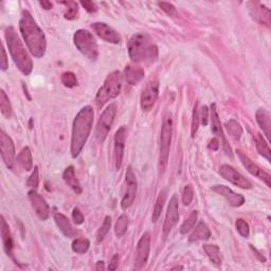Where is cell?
<instances>
[{"instance_id":"obj_1","label":"cell","mask_w":271,"mask_h":271,"mask_svg":"<svg viewBox=\"0 0 271 271\" xmlns=\"http://www.w3.org/2000/svg\"><path fill=\"white\" fill-rule=\"evenodd\" d=\"M19 30L29 51L37 58L43 57L47 49L45 33L34 20L29 11L24 10L22 12V18L19 20Z\"/></svg>"},{"instance_id":"obj_2","label":"cell","mask_w":271,"mask_h":271,"mask_svg":"<svg viewBox=\"0 0 271 271\" xmlns=\"http://www.w3.org/2000/svg\"><path fill=\"white\" fill-rule=\"evenodd\" d=\"M94 111L90 105L84 106L73 120L71 136V156L77 158L83 151L87 139L92 131Z\"/></svg>"},{"instance_id":"obj_3","label":"cell","mask_w":271,"mask_h":271,"mask_svg":"<svg viewBox=\"0 0 271 271\" xmlns=\"http://www.w3.org/2000/svg\"><path fill=\"white\" fill-rule=\"evenodd\" d=\"M127 49L131 59L136 64H152L158 58L157 46L145 33H137L133 35L127 44Z\"/></svg>"},{"instance_id":"obj_4","label":"cell","mask_w":271,"mask_h":271,"mask_svg":"<svg viewBox=\"0 0 271 271\" xmlns=\"http://www.w3.org/2000/svg\"><path fill=\"white\" fill-rule=\"evenodd\" d=\"M4 35L6 45H8L10 54L15 65L23 74L29 76L33 69V62L29 53L27 52L24 44L22 43V40L17 35L15 29L11 26L8 27L4 31Z\"/></svg>"},{"instance_id":"obj_5","label":"cell","mask_w":271,"mask_h":271,"mask_svg":"<svg viewBox=\"0 0 271 271\" xmlns=\"http://www.w3.org/2000/svg\"><path fill=\"white\" fill-rule=\"evenodd\" d=\"M122 74L120 71H113L105 80V82L102 86L98 93L94 103L98 108L103 107L107 102L116 99L122 89Z\"/></svg>"},{"instance_id":"obj_6","label":"cell","mask_w":271,"mask_h":271,"mask_svg":"<svg viewBox=\"0 0 271 271\" xmlns=\"http://www.w3.org/2000/svg\"><path fill=\"white\" fill-rule=\"evenodd\" d=\"M173 135V118L171 113H166L163 121H162L161 127V137H160V156H159V168L160 172H164L167 165L169 148H171Z\"/></svg>"},{"instance_id":"obj_7","label":"cell","mask_w":271,"mask_h":271,"mask_svg":"<svg viewBox=\"0 0 271 271\" xmlns=\"http://www.w3.org/2000/svg\"><path fill=\"white\" fill-rule=\"evenodd\" d=\"M73 42L78 50L82 54H84L85 56L92 60L98 58L99 48L97 40L89 31L84 29L77 31L74 33Z\"/></svg>"},{"instance_id":"obj_8","label":"cell","mask_w":271,"mask_h":271,"mask_svg":"<svg viewBox=\"0 0 271 271\" xmlns=\"http://www.w3.org/2000/svg\"><path fill=\"white\" fill-rule=\"evenodd\" d=\"M117 113V104L111 103L106 107V109L101 114L96 127V138L100 142H104L106 137L109 134L112 126L114 117Z\"/></svg>"},{"instance_id":"obj_9","label":"cell","mask_w":271,"mask_h":271,"mask_svg":"<svg viewBox=\"0 0 271 271\" xmlns=\"http://www.w3.org/2000/svg\"><path fill=\"white\" fill-rule=\"evenodd\" d=\"M136 195H137V177H136L133 167L128 166L125 176L124 195L121 200V208L123 210L130 208L134 203Z\"/></svg>"},{"instance_id":"obj_10","label":"cell","mask_w":271,"mask_h":271,"mask_svg":"<svg viewBox=\"0 0 271 271\" xmlns=\"http://www.w3.org/2000/svg\"><path fill=\"white\" fill-rule=\"evenodd\" d=\"M150 250H151V234L148 232H145L141 236V239L138 242L137 251H136V256H135V269L140 270L146 265L148 256H150Z\"/></svg>"},{"instance_id":"obj_11","label":"cell","mask_w":271,"mask_h":271,"mask_svg":"<svg viewBox=\"0 0 271 271\" xmlns=\"http://www.w3.org/2000/svg\"><path fill=\"white\" fill-rule=\"evenodd\" d=\"M159 93V81L155 80L148 83L141 94V108L142 110L148 112L152 110Z\"/></svg>"},{"instance_id":"obj_12","label":"cell","mask_w":271,"mask_h":271,"mask_svg":"<svg viewBox=\"0 0 271 271\" xmlns=\"http://www.w3.org/2000/svg\"><path fill=\"white\" fill-rule=\"evenodd\" d=\"M219 174L221 175L222 178H225L226 180L230 181L231 184L241 189L249 190L252 188L251 182H250L246 177H244L241 173L237 172L236 169L231 165H228V164L221 165L219 168Z\"/></svg>"},{"instance_id":"obj_13","label":"cell","mask_w":271,"mask_h":271,"mask_svg":"<svg viewBox=\"0 0 271 271\" xmlns=\"http://www.w3.org/2000/svg\"><path fill=\"white\" fill-rule=\"evenodd\" d=\"M179 219V202L176 195H173L169 200L167 211L165 215V220L163 223V236L166 237L172 229L175 227Z\"/></svg>"},{"instance_id":"obj_14","label":"cell","mask_w":271,"mask_h":271,"mask_svg":"<svg viewBox=\"0 0 271 271\" xmlns=\"http://www.w3.org/2000/svg\"><path fill=\"white\" fill-rule=\"evenodd\" d=\"M0 147H1V158L5 165L13 168L15 161V145L12 138L3 131L0 133Z\"/></svg>"},{"instance_id":"obj_15","label":"cell","mask_w":271,"mask_h":271,"mask_svg":"<svg viewBox=\"0 0 271 271\" xmlns=\"http://www.w3.org/2000/svg\"><path fill=\"white\" fill-rule=\"evenodd\" d=\"M236 153H237V155H239V157L242 161L243 165L246 167L247 171L251 175L255 176V177L263 180L266 184V186L268 188H270L271 187V185H270V180H271L270 175L267 172L264 171V169L261 168L256 163H254V162L251 159H250L248 156H246L245 154H244L243 152L237 151Z\"/></svg>"},{"instance_id":"obj_16","label":"cell","mask_w":271,"mask_h":271,"mask_svg":"<svg viewBox=\"0 0 271 271\" xmlns=\"http://www.w3.org/2000/svg\"><path fill=\"white\" fill-rule=\"evenodd\" d=\"M29 200L32 205V208L35 211L36 215L39 217V219L46 220L49 218L50 216V207L47 201L43 198L42 195H39L35 190H32L28 193Z\"/></svg>"},{"instance_id":"obj_17","label":"cell","mask_w":271,"mask_h":271,"mask_svg":"<svg viewBox=\"0 0 271 271\" xmlns=\"http://www.w3.org/2000/svg\"><path fill=\"white\" fill-rule=\"evenodd\" d=\"M126 137L127 128L125 126H121L114 135V164H116L117 169L121 168L122 162H123Z\"/></svg>"},{"instance_id":"obj_18","label":"cell","mask_w":271,"mask_h":271,"mask_svg":"<svg viewBox=\"0 0 271 271\" xmlns=\"http://www.w3.org/2000/svg\"><path fill=\"white\" fill-rule=\"evenodd\" d=\"M92 29L97 35L107 43L110 44H120L121 36L120 34L112 29L110 26H108L104 23H96L92 25Z\"/></svg>"},{"instance_id":"obj_19","label":"cell","mask_w":271,"mask_h":271,"mask_svg":"<svg viewBox=\"0 0 271 271\" xmlns=\"http://www.w3.org/2000/svg\"><path fill=\"white\" fill-rule=\"evenodd\" d=\"M211 114H212V119H211L212 120V133L215 136H217V138L220 139V141L222 142L223 150H225L226 154L228 156H230V157H232V150H231V147H230L228 141L225 137V134H223V132H222L221 123H220L218 112H217V109H216L215 104L211 105Z\"/></svg>"},{"instance_id":"obj_20","label":"cell","mask_w":271,"mask_h":271,"mask_svg":"<svg viewBox=\"0 0 271 271\" xmlns=\"http://www.w3.org/2000/svg\"><path fill=\"white\" fill-rule=\"evenodd\" d=\"M212 190L217 194L223 196L229 202V205L234 208H239L245 202V197L243 195L234 193L231 189L226 186H214L212 187Z\"/></svg>"},{"instance_id":"obj_21","label":"cell","mask_w":271,"mask_h":271,"mask_svg":"<svg viewBox=\"0 0 271 271\" xmlns=\"http://www.w3.org/2000/svg\"><path fill=\"white\" fill-rule=\"evenodd\" d=\"M145 72L142 69L141 67L135 65V64H130L125 67L124 69V78L127 84H130L131 86L137 85L140 83L142 80L144 79Z\"/></svg>"},{"instance_id":"obj_22","label":"cell","mask_w":271,"mask_h":271,"mask_svg":"<svg viewBox=\"0 0 271 271\" xmlns=\"http://www.w3.org/2000/svg\"><path fill=\"white\" fill-rule=\"evenodd\" d=\"M252 6L250 8V11L252 13L253 18L256 20V22L261 23L262 25L266 26V27H270V11L269 9H267L266 6L262 5L261 3L257 2H251L250 3Z\"/></svg>"},{"instance_id":"obj_23","label":"cell","mask_w":271,"mask_h":271,"mask_svg":"<svg viewBox=\"0 0 271 271\" xmlns=\"http://www.w3.org/2000/svg\"><path fill=\"white\" fill-rule=\"evenodd\" d=\"M54 220H55L57 227L59 228V230L63 232L65 236L69 237V239L78 236L79 232L72 227L70 220L68 219L64 214L55 213V215H54Z\"/></svg>"},{"instance_id":"obj_24","label":"cell","mask_w":271,"mask_h":271,"mask_svg":"<svg viewBox=\"0 0 271 271\" xmlns=\"http://www.w3.org/2000/svg\"><path fill=\"white\" fill-rule=\"evenodd\" d=\"M1 239L3 244V249L5 253L10 257L14 260V255H13V248H14V244H13V239L10 231V227L6 223L3 216H1Z\"/></svg>"},{"instance_id":"obj_25","label":"cell","mask_w":271,"mask_h":271,"mask_svg":"<svg viewBox=\"0 0 271 271\" xmlns=\"http://www.w3.org/2000/svg\"><path fill=\"white\" fill-rule=\"evenodd\" d=\"M255 118H256L257 123H259V125L261 126V128L263 130L264 134H265L266 137L269 139L270 136H271V133H270V130H271L270 113L266 109L260 108V109L256 110Z\"/></svg>"},{"instance_id":"obj_26","label":"cell","mask_w":271,"mask_h":271,"mask_svg":"<svg viewBox=\"0 0 271 271\" xmlns=\"http://www.w3.org/2000/svg\"><path fill=\"white\" fill-rule=\"evenodd\" d=\"M63 179L66 182L68 187H70L77 194L82 193V187L80 185V181L78 180L76 176V171H74L73 166H68L63 174Z\"/></svg>"},{"instance_id":"obj_27","label":"cell","mask_w":271,"mask_h":271,"mask_svg":"<svg viewBox=\"0 0 271 271\" xmlns=\"http://www.w3.org/2000/svg\"><path fill=\"white\" fill-rule=\"evenodd\" d=\"M211 237V231H210L209 227L206 222L200 221L197 227L194 229V231L189 237V242L194 243L197 241H207Z\"/></svg>"},{"instance_id":"obj_28","label":"cell","mask_w":271,"mask_h":271,"mask_svg":"<svg viewBox=\"0 0 271 271\" xmlns=\"http://www.w3.org/2000/svg\"><path fill=\"white\" fill-rule=\"evenodd\" d=\"M16 162L20 167L25 169V171H31V169H33L32 154L28 146L24 147L23 150L20 151L16 158Z\"/></svg>"},{"instance_id":"obj_29","label":"cell","mask_w":271,"mask_h":271,"mask_svg":"<svg viewBox=\"0 0 271 271\" xmlns=\"http://www.w3.org/2000/svg\"><path fill=\"white\" fill-rule=\"evenodd\" d=\"M254 141H255V145L257 148V152L260 153V155H262L264 158H266L267 161H271V151L269 144L264 139L263 136L261 134H256V136L254 137Z\"/></svg>"},{"instance_id":"obj_30","label":"cell","mask_w":271,"mask_h":271,"mask_svg":"<svg viewBox=\"0 0 271 271\" xmlns=\"http://www.w3.org/2000/svg\"><path fill=\"white\" fill-rule=\"evenodd\" d=\"M166 197H167V190L164 189V190H162V191L159 193L158 197H157V200H156V203H155L154 211H153V216H152V219H153L154 222H156V221H157L159 219L162 210H163Z\"/></svg>"},{"instance_id":"obj_31","label":"cell","mask_w":271,"mask_h":271,"mask_svg":"<svg viewBox=\"0 0 271 271\" xmlns=\"http://www.w3.org/2000/svg\"><path fill=\"white\" fill-rule=\"evenodd\" d=\"M203 250L215 266L219 267L221 265V257L219 252V247L216 245H203Z\"/></svg>"},{"instance_id":"obj_32","label":"cell","mask_w":271,"mask_h":271,"mask_svg":"<svg viewBox=\"0 0 271 271\" xmlns=\"http://www.w3.org/2000/svg\"><path fill=\"white\" fill-rule=\"evenodd\" d=\"M0 109H1V113L5 118L10 119L13 116V110H12V105L10 103V100L6 96L4 90L0 91Z\"/></svg>"},{"instance_id":"obj_33","label":"cell","mask_w":271,"mask_h":271,"mask_svg":"<svg viewBox=\"0 0 271 271\" xmlns=\"http://www.w3.org/2000/svg\"><path fill=\"white\" fill-rule=\"evenodd\" d=\"M226 128L228 131V134L231 136L234 140H240L243 135V128L239 122L235 121L234 119L230 120L226 123Z\"/></svg>"},{"instance_id":"obj_34","label":"cell","mask_w":271,"mask_h":271,"mask_svg":"<svg viewBox=\"0 0 271 271\" xmlns=\"http://www.w3.org/2000/svg\"><path fill=\"white\" fill-rule=\"evenodd\" d=\"M128 223H130V221H128L127 215L122 214L118 218V220L116 222V226H114V233H116V235L118 237H122L126 233L127 228H128Z\"/></svg>"},{"instance_id":"obj_35","label":"cell","mask_w":271,"mask_h":271,"mask_svg":"<svg viewBox=\"0 0 271 271\" xmlns=\"http://www.w3.org/2000/svg\"><path fill=\"white\" fill-rule=\"evenodd\" d=\"M197 217H198L197 211H193L191 214H190L189 217L184 221V223H182L180 227V233L187 234L189 231H191V230L194 228L196 221H197Z\"/></svg>"},{"instance_id":"obj_36","label":"cell","mask_w":271,"mask_h":271,"mask_svg":"<svg viewBox=\"0 0 271 271\" xmlns=\"http://www.w3.org/2000/svg\"><path fill=\"white\" fill-rule=\"evenodd\" d=\"M90 247V242L87 239H77L72 243V250L76 253L83 254L88 251Z\"/></svg>"},{"instance_id":"obj_37","label":"cell","mask_w":271,"mask_h":271,"mask_svg":"<svg viewBox=\"0 0 271 271\" xmlns=\"http://www.w3.org/2000/svg\"><path fill=\"white\" fill-rule=\"evenodd\" d=\"M111 227V217L110 216H106L103 223H102V226L100 227V229L98 230L97 232V242L101 243L102 241L104 240V237L106 236V234L109 232V229Z\"/></svg>"},{"instance_id":"obj_38","label":"cell","mask_w":271,"mask_h":271,"mask_svg":"<svg viewBox=\"0 0 271 271\" xmlns=\"http://www.w3.org/2000/svg\"><path fill=\"white\" fill-rule=\"evenodd\" d=\"M199 122H200V116H199V110H198V102H196L194 109H193V116H192V127H191L192 138L195 137L196 133H197V131H198Z\"/></svg>"},{"instance_id":"obj_39","label":"cell","mask_w":271,"mask_h":271,"mask_svg":"<svg viewBox=\"0 0 271 271\" xmlns=\"http://www.w3.org/2000/svg\"><path fill=\"white\" fill-rule=\"evenodd\" d=\"M63 4L67 5V11L65 13V18L66 19H74L77 17L79 13V5L77 2L74 1H65L62 2Z\"/></svg>"},{"instance_id":"obj_40","label":"cell","mask_w":271,"mask_h":271,"mask_svg":"<svg viewBox=\"0 0 271 271\" xmlns=\"http://www.w3.org/2000/svg\"><path fill=\"white\" fill-rule=\"evenodd\" d=\"M60 80H62L63 85L68 87V88H73V87H76L78 85V80H77L76 74L72 73V72L63 73Z\"/></svg>"},{"instance_id":"obj_41","label":"cell","mask_w":271,"mask_h":271,"mask_svg":"<svg viewBox=\"0 0 271 271\" xmlns=\"http://www.w3.org/2000/svg\"><path fill=\"white\" fill-rule=\"evenodd\" d=\"M235 226H236V229H237V231H239V233L243 236V237H245V239H247V237H249V234H250V229H249V225L248 223L240 218V219H237L236 222H235Z\"/></svg>"},{"instance_id":"obj_42","label":"cell","mask_w":271,"mask_h":271,"mask_svg":"<svg viewBox=\"0 0 271 271\" xmlns=\"http://www.w3.org/2000/svg\"><path fill=\"white\" fill-rule=\"evenodd\" d=\"M194 198V190L192 186H186L184 189V192H182V202H184L185 206H189L190 203L192 202Z\"/></svg>"},{"instance_id":"obj_43","label":"cell","mask_w":271,"mask_h":271,"mask_svg":"<svg viewBox=\"0 0 271 271\" xmlns=\"http://www.w3.org/2000/svg\"><path fill=\"white\" fill-rule=\"evenodd\" d=\"M27 184H28V187L32 188L33 190L37 189V187L39 185V175H38V167L37 166L34 167V171L32 172Z\"/></svg>"},{"instance_id":"obj_44","label":"cell","mask_w":271,"mask_h":271,"mask_svg":"<svg viewBox=\"0 0 271 271\" xmlns=\"http://www.w3.org/2000/svg\"><path fill=\"white\" fill-rule=\"evenodd\" d=\"M72 219L74 221V223L76 225H82V223L84 222L85 218H84V215L83 213L80 211L79 208H74L73 211H72Z\"/></svg>"},{"instance_id":"obj_45","label":"cell","mask_w":271,"mask_h":271,"mask_svg":"<svg viewBox=\"0 0 271 271\" xmlns=\"http://www.w3.org/2000/svg\"><path fill=\"white\" fill-rule=\"evenodd\" d=\"M158 5L160 6V8L163 10L166 14L168 15H173L175 14L176 12V8L172 4V3H168V2H159Z\"/></svg>"},{"instance_id":"obj_46","label":"cell","mask_w":271,"mask_h":271,"mask_svg":"<svg viewBox=\"0 0 271 271\" xmlns=\"http://www.w3.org/2000/svg\"><path fill=\"white\" fill-rule=\"evenodd\" d=\"M200 121L202 125H208L209 123V108L208 106H202L201 107V116Z\"/></svg>"},{"instance_id":"obj_47","label":"cell","mask_w":271,"mask_h":271,"mask_svg":"<svg viewBox=\"0 0 271 271\" xmlns=\"http://www.w3.org/2000/svg\"><path fill=\"white\" fill-rule=\"evenodd\" d=\"M81 4H82L84 6V9L87 12H89V13L97 12V10H98L97 4L94 2H92V1H82V2H81Z\"/></svg>"},{"instance_id":"obj_48","label":"cell","mask_w":271,"mask_h":271,"mask_svg":"<svg viewBox=\"0 0 271 271\" xmlns=\"http://www.w3.org/2000/svg\"><path fill=\"white\" fill-rule=\"evenodd\" d=\"M1 70L5 71L9 67V62H8V56H6V53L4 50V47L1 46Z\"/></svg>"},{"instance_id":"obj_49","label":"cell","mask_w":271,"mask_h":271,"mask_svg":"<svg viewBox=\"0 0 271 271\" xmlns=\"http://www.w3.org/2000/svg\"><path fill=\"white\" fill-rule=\"evenodd\" d=\"M119 260H120V256L118 253L114 254L111 260H110V263H109V266H108V269L109 270H116L118 268V265H119Z\"/></svg>"},{"instance_id":"obj_50","label":"cell","mask_w":271,"mask_h":271,"mask_svg":"<svg viewBox=\"0 0 271 271\" xmlns=\"http://www.w3.org/2000/svg\"><path fill=\"white\" fill-rule=\"evenodd\" d=\"M220 146V141L218 138H213L211 141L209 142L208 147L212 151H218V148Z\"/></svg>"},{"instance_id":"obj_51","label":"cell","mask_w":271,"mask_h":271,"mask_svg":"<svg viewBox=\"0 0 271 271\" xmlns=\"http://www.w3.org/2000/svg\"><path fill=\"white\" fill-rule=\"evenodd\" d=\"M39 4L43 6V9L45 10H50L52 9V3L50 1H47V0H43V1H40Z\"/></svg>"},{"instance_id":"obj_52","label":"cell","mask_w":271,"mask_h":271,"mask_svg":"<svg viewBox=\"0 0 271 271\" xmlns=\"http://www.w3.org/2000/svg\"><path fill=\"white\" fill-rule=\"evenodd\" d=\"M96 269L98 271H101V270H104L105 269V266H104V262L103 261H99L97 263V266H96Z\"/></svg>"},{"instance_id":"obj_53","label":"cell","mask_w":271,"mask_h":271,"mask_svg":"<svg viewBox=\"0 0 271 271\" xmlns=\"http://www.w3.org/2000/svg\"><path fill=\"white\" fill-rule=\"evenodd\" d=\"M173 269H182V267H175V268H173Z\"/></svg>"}]
</instances>
